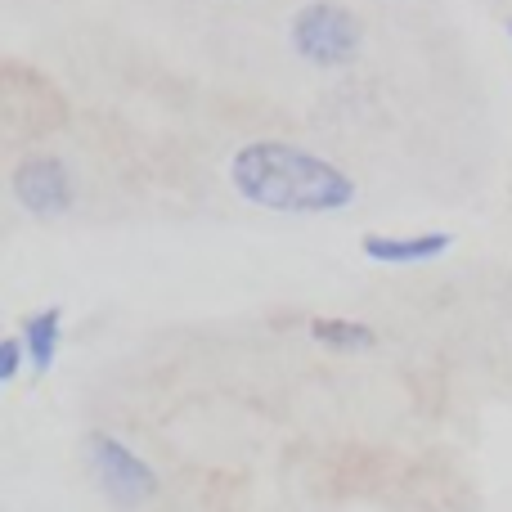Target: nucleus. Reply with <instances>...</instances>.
I'll return each instance as SVG.
<instances>
[{
	"label": "nucleus",
	"instance_id": "nucleus-2",
	"mask_svg": "<svg viewBox=\"0 0 512 512\" xmlns=\"http://www.w3.org/2000/svg\"><path fill=\"white\" fill-rule=\"evenodd\" d=\"M292 50L315 68H342L360 54L364 45V23L337 0H310L292 14Z\"/></svg>",
	"mask_w": 512,
	"mask_h": 512
},
{
	"label": "nucleus",
	"instance_id": "nucleus-4",
	"mask_svg": "<svg viewBox=\"0 0 512 512\" xmlns=\"http://www.w3.org/2000/svg\"><path fill=\"white\" fill-rule=\"evenodd\" d=\"M14 198L41 221H54L63 216L72 203H77V185H72V171L63 158H50V153H32L14 167Z\"/></svg>",
	"mask_w": 512,
	"mask_h": 512
},
{
	"label": "nucleus",
	"instance_id": "nucleus-7",
	"mask_svg": "<svg viewBox=\"0 0 512 512\" xmlns=\"http://www.w3.org/2000/svg\"><path fill=\"white\" fill-rule=\"evenodd\" d=\"M310 337L328 351H369V346H378V333L360 319H310Z\"/></svg>",
	"mask_w": 512,
	"mask_h": 512
},
{
	"label": "nucleus",
	"instance_id": "nucleus-3",
	"mask_svg": "<svg viewBox=\"0 0 512 512\" xmlns=\"http://www.w3.org/2000/svg\"><path fill=\"white\" fill-rule=\"evenodd\" d=\"M86 463H90V472H95L99 490H104L113 504L140 508L158 495V472H153L126 441H117V436L90 432L86 436Z\"/></svg>",
	"mask_w": 512,
	"mask_h": 512
},
{
	"label": "nucleus",
	"instance_id": "nucleus-9",
	"mask_svg": "<svg viewBox=\"0 0 512 512\" xmlns=\"http://www.w3.org/2000/svg\"><path fill=\"white\" fill-rule=\"evenodd\" d=\"M508 32H512V27H508Z\"/></svg>",
	"mask_w": 512,
	"mask_h": 512
},
{
	"label": "nucleus",
	"instance_id": "nucleus-6",
	"mask_svg": "<svg viewBox=\"0 0 512 512\" xmlns=\"http://www.w3.org/2000/svg\"><path fill=\"white\" fill-rule=\"evenodd\" d=\"M23 351H27V364L36 373H50L54 360H59V346H63V306H45L36 315L23 319Z\"/></svg>",
	"mask_w": 512,
	"mask_h": 512
},
{
	"label": "nucleus",
	"instance_id": "nucleus-8",
	"mask_svg": "<svg viewBox=\"0 0 512 512\" xmlns=\"http://www.w3.org/2000/svg\"><path fill=\"white\" fill-rule=\"evenodd\" d=\"M27 351H23V337H5L0 342V382H14L18 369H23Z\"/></svg>",
	"mask_w": 512,
	"mask_h": 512
},
{
	"label": "nucleus",
	"instance_id": "nucleus-5",
	"mask_svg": "<svg viewBox=\"0 0 512 512\" xmlns=\"http://www.w3.org/2000/svg\"><path fill=\"white\" fill-rule=\"evenodd\" d=\"M450 234L432 230V234H369L364 239V256L378 265H423L436 256L450 252Z\"/></svg>",
	"mask_w": 512,
	"mask_h": 512
},
{
	"label": "nucleus",
	"instance_id": "nucleus-1",
	"mask_svg": "<svg viewBox=\"0 0 512 512\" xmlns=\"http://www.w3.org/2000/svg\"><path fill=\"white\" fill-rule=\"evenodd\" d=\"M230 180L248 203L288 216H328L355 203V180L337 162L288 140H252L234 153Z\"/></svg>",
	"mask_w": 512,
	"mask_h": 512
}]
</instances>
